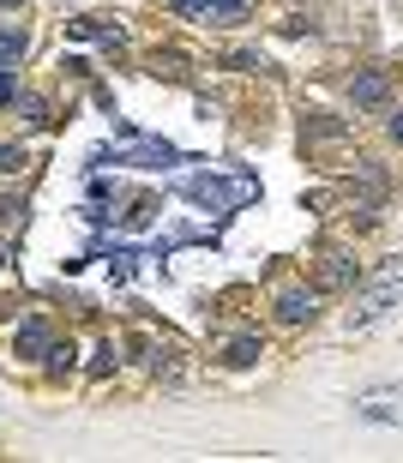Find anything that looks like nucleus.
<instances>
[{"label":"nucleus","instance_id":"obj_1","mask_svg":"<svg viewBox=\"0 0 403 463\" xmlns=\"http://www.w3.org/2000/svg\"><path fill=\"white\" fill-rule=\"evenodd\" d=\"M181 193H187V199H193V205H205V211H241V205H253V199H259V181H253V175H235V181H223V175H181L175 181Z\"/></svg>","mask_w":403,"mask_h":463},{"label":"nucleus","instance_id":"obj_2","mask_svg":"<svg viewBox=\"0 0 403 463\" xmlns=\"http://www.w3.org/2000/svg\"><path fill=\"white\" fill-rule=\"evenodd\" d=\"M398 289H403V253L380 265V277H373V289H368V295H355V307H350V331H373V326H380V319H386V313L398 307Z\"/></svg>","mask_w":403,"mask_h":463},{"label":"nucleus","instance_id":"obj_3","mask_svg":"<svg viewBox=\"0 0 403 463\" xmlns=\"http://www.w3.org/2000/svg\"><path fill=\"white\" fill-rule=\"evenodd\" d=\"M121 163H139V169H175V163H187V156H181L169 138H139V133H127Z\"/></svg>","mask_w":403,"mask_h":463},{"label":"nucleus","instance_id":"obj_4","mask_svg":"<svg viewBox=\"0 0 403 463\" xmlns=\"http://www.w3.org/2000/svg\"><path fill=\"white\" fill-rule=\"evenodd\" d=\"M350 103H355V109H386V103H391V79H386L380 67L355 72V79H350Z\"/></svg>","mask_w":403,"mask_h":463},{"label":"nucleus","instance_id":"obj_5","mask_svg":"<svg viewBox=\"0 0 403 463\" xmlns=\"http://www.w3.org/2000/svg\"><path fill=\"white\" fill-rule=\"evenodd\" d=\"M277 319L283 326H314L319 319V295L314 289H283L277 295Z\"/></svg>","mask_w":403,"mask_h":463},{"label":"nucleus","instance_id":"obj_6","mask_svg":"<svg viewBox=\"0 0 403 463\" xmlns=\"http://www.w3.org/2000/svg\"><path fill=\"white\" fill-rule=\"evenodd\" d=\"M355 259L350 253H337V247H325V253H319V283H325V289H350L355 283Z\"/></svg>","mask_w":403,"mask_h":463},{"label":"nucleus","instance_id":"obj_7","mask_svg":"<svg viewBox=\"0 0 403 463\" xmlns=\"http://www.w3.org/2000/svg\"><path fill=\"white\" fill-rule=\"evenodd\" d=\"M355 415H368V421H403V392H368V397H355Z\"/></svg>","mask_w":403,"mask_h":463},{"label":"nucleus","instance_id":"obj_8","mask_svg":"<svg viewBox=\"0 0 403 463\" xmlns=\"http://www.w3.org/2000/svg\"><path fill=\"white\" fill-rule=\"evenodd\" d=\"M181 6H187V13H199L205 24H235L253 0H181Z\"/></svg>","mask_w":403,"mask_h":463},{"label":"nucleus","instance_id":"obj_9","mask_svg":"<svg viewBox=\"0 0 403 463\" xmlns=\"http://www.w3.org/2000/svg\"><path fill=\"white\" fill-rule=\"evenodd\" d=\"M67 36H79V43H108V49H121V24H108V18H67Z\"/></svg>","mask_w":403,"mask_h":463},{"label":"nucleus","instance_id":"obj_10","mask_svg":"<svg viewBox=\"0 0 403 463\" xmlns=\"http://www.w3.org/2000/svg\"><path fill=\"white\" fill-rule=\"evenodd\" d=\"M49 326H42V319H24V326H18V349H24V355H49Z\"/></svg>","mask_w":403,"mask_h":463},{"label":"nucleus","instance_id":"obj_11","mask_svg":"<svg viewBox=\"0 0 403 463\" xmlns=\"http://www.w3.org/2000/svg\"><path fill=\"white\" fill-rule=\"evenodd\" d=\"M18 54H24V24L0 13V61H18Z\"/></svg>","mask_w":403,"mask_h":463},{"label":"nucleus","instance_id":"obj_12","mask_svg":"<svg viewBox=\"0 0 403 463\" xmlns=\"http://www.w3.org/2000/svg\"><path fill=\"white\" fill-rule=\"evenodd\" d=\"M259 355H265V349L253 344V337H235V344H229V367H253Z\"/></svg>","mask_w":403,"mask_h":463},{"label":"nucleus","instance_id":"obj_13","mask_svg":"<svg viewBox=\"0 0 403 463\" xmlns=\"http://www.w3.org/2000/svg\"><path fill=\"white\" fill-rule=\"evenodd\" d=\"M108 373H115V344H103L90 355V379H108Z\"/></svg>","mask_w":403,"mask_h":463},{"label":"nucleus","instance_id":"obj_14","mask_svg":"<svg viewBox=\"0 0 403 463\" xmlns=\"http://www.w3.org/2000/svg\"><path fill=\"white\" fill-rule=\"evenodd\" d=\"M24 163H31V156L18 151V145H0V175H18Z\"/></svg>","mask_w":403,"mask_h":463},{"label":"nucleus","instance_id":"obj_15","mask_svg":"<svg viewBox=\"0 0 403 463\" xmlns=\"http://www.w3.org/2000/svg\"><path fill=\"white\" fill-rule=\"evenodd\" d=\"M49 373H72V349L67 344H49Z\"/></svg>","mask_w":403,"mask_h":463},{"label":"nucleus","instance_id":"obj_16","mask_svg":"<svg viewBox=\"0 0 403 463\" xmlns=\"http://www.w3.org/2000/svg\"><path fill=\"white\" fill-rule=\"evenodd\" d=\"M13 97H18V79H13V67H6V61H0V109L13 103Z\"/></svg>","mask_w":403,"mask_h":463},{"label":"nucleus","instance_id":"obj_17","mask_svg":"<svg viewBox=\"0 0 403 463\" xmlns=\"http://www.w3.org/2000/svg\"><path fill=\"white\" fill-rule=\"evenodd\" d=\"M151 67H157V72H169V79H181V72H187V61H181V54H157Z\"/></svg>","mask_w":403,"mask_h":463},{"label":"nucleus","instance_id":"obj_18","mask_svg":"<svg viewBox=\"0 0 403 463\" xmlns=\"http://www.w3.org/2000/svg\"><path fill=\"white\" fill-rule=\"evenodd\" d=\"M18 109H24V120H36V127L49 120V115H42V97H18Z\"/></svg>","mask_w":403,"mask_h":463},{"label":"nucleus","instance_id":"obj_19","mask_svg":"<svg viewBox=\"0 0 403 463\" xmlns=\"http://www.w3.org/2000/svg\"><path fill=\"white\" fill-rule=\"evenodd\" d=\"M391 138H398V145H403V109H398V115H391Z\"/></svg>","mask_w":403,"mask_h":463},{"label":"nucleus","instance_id":"obj_20","mask_svg":"<svg viewBox=\"0 0 403 463\" xmlns=\"http://www.w3.org/2000/svg\"><path fill=\"white\" fill-rule=\"evenodd\" d=\"M0 6H24V0H0Z\"/></svg>","mask_w":403,"mask_h":463},{"label":"nucleus","instance_id":"obj_21","mask_svg":"<svg viewBox=\"0 0 403 463\" xmlns=\"http://www.w3.org/2000/svg\"><path fill=\"white\" fill-rule=\"evenodd\" d=\"M0 259H6V253H0Z\"/></svg>","mask_w":403,"mask_h":463}]
</instances>
